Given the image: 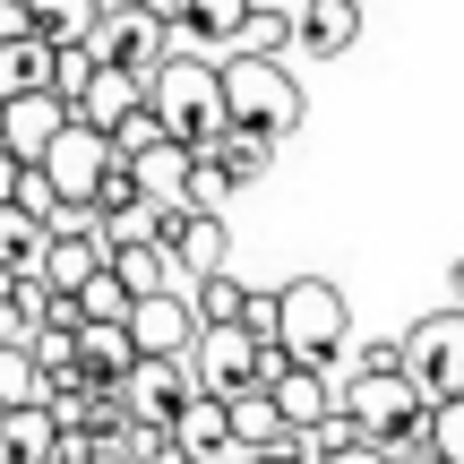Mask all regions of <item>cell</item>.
Segmentation results:
<instances>
[{
  "mask_svg": "<svg viewBox=\"0 0 464 464\" xmlns=\"http://www.w3.org/2000/svg\"><path fill=\"white\" fill-rule=\"evenodd\" d=\"M155 95V121H164L181 147H198V155H216L224 138H232V103H224V61H198V52H181V61L164 69V78L147 86Z\"/></svg>",
  "mask_w": 464,
  "mask_h": 464,
  "instance_id": "6da1fadb",
  "label": "cell"
},
{
  "mask_svg": "<svg viewBox=\"0 0 464 464\" xmlns=\"http://www.w3.org/2000/svg\"><path fill=\"white\" fill-rule=\"evenodd\" d=\"M224 103H232V130H266V138H293L301 121H310L301 78L276 61V52H249V44L224 61Z\"/></svg>",
  "mask_w": 464,
  "mask_h": 464,
  "instance_id": "7a4b0ae2",
  "label": "cell"
},
{
  "mask_svg": "<svg viewBox=\"0 0 464 464\" xmlns=\"http://www.w3.org/2000/svg\"><path fill=\"white\" fill-rule=\"evenodd\" d=\"M284 353L301 370H335L353 353V310L327 276H293L284 284Z\"/></svg>",
  "mask_w": 464,
  "mask_h": 464,
  "instance_id": "3957f363",
  "label": "cell"
},
{
  "mask_svg": "<svg viewBox=\"0 0 464 464\" xmlns=\"http://www.w3.org/2000/svg\"><path fill=\"white\" fill-rule=\"evenodd\" d=\"M404 379H413L430 404H456L464 396V310H456V301L404 335Z\"/></svg>",
  "mask_w": 464,
  "mask_h": 464,
  "instance_id": "277c9868",
  "label": "cell"
},
{
  "mask_svg": "<svg viewBox=\"0 0 464 464\" xmlns=\"http://www.w3.org/2000/svg\"><path fill=\"white\" fill-rule=\"evenodd\" d=\"M112 172H121V155H112V138H103V130H86V121H78V130H69L61 147L44 155V181L61 189V207H95V198H103V181H112Z\"/></svg>",
  "mask_w": 464,
  "mask_h": 464,
  "instance_id": "5b68a950",
  "label": "cell"
},
{
  "mask_svg": "<svg viewBox=\"0 0 464 464\" xmlns=\"http://www.w3.org/2000/svg\"><path fill=\"white\" fill-rule=\"evenodd\" d=\"M130 335H138V362H189L207 327H198V310H189V293H164V301H138Z\"/></svg>",
  "mask_w": 464,
  "mask_h": 464,
  "instance_id": "8992f818",
  "label": "cell"
},
{
  "mask_svg": "<svg viewBox=\"0 0 464 464\" xmlns=\"http://www.w3.org/2000/svg\"><path fill=\"white\" fill-rule=\"evenodd\" d=\"M69 130H78V112H69L61 95H26V103H9V138H0V147L26 155V164H44V155L61 147Z\"/></svg>",
  "mask_w": 464,
  "mask_h": 464,
  "instance_id": "52a82bcc",
  "label": "cell"
},
{
  "mask_svg": "<svg viewBox=\"0 0 464 464\" xmlns=\"http://www.w3.org/2000/svg\"><path fill=\"white\" fill-rule=\"evenodd\" d=\"M147 78H138V69H103V78L95 86H86V103H78V121H86V130H103V138H112V130H130V121L138 112H147Z\"/></svg>",
  "mask_w": 464,
  "mask_h": 464,
  "instance_id": "ba28073f",
  "label": "cell"
},
{
  "mask_svg": "<svg viewBox=\"0 0 464 464\" xmlns=\"http://www.w3.org/2000/svg\"><path fill=\"white\" fill-rule=\"evenodd\" d=\"M198 164H207V155L198 147H181V138H164V147H155V155H138V189H147V198L155 207H172V216H181V207H189V181H198Z\"/></svg>",
  "mask_w": 464,
  "mask_h": 464,
  "instance_id": "9c48e42d",
  "label": "cell"
},
{
  "mask_svg": "<svg viewBox=\"0 0 464 464\" xmlns=\"http://www.w3.org/2000/svg\"><path fill=\"white\" fill-rule=\"evenodd\" d=\"M172 258H181L189 284L232 276V232H224V216H181V224H172Z\"/></svg>",
  "mask_w": 464,
  "mask_h": 464,
  "instance_id": "30bf717a",
  "label": "cell"
},
{
  "mask_svg": "<svg viewBox=\"0 0 464 464\" xmlns=\"http://www.w3.org/2000/svg\"><path fill=\"white\" fill-rule=\"evenodd\" d=\"M61 421H52V404H34V413H0V464H61Z\"/></svg>",
  "mask_w": 464,
  "mask_h": 464,
  "instance_id": "8fae6325",
  "label": "cell"
},
{
  "mask_svg": "<svg viewBox=\"0 0 464 464\" xmlns=\"http://www.w3.org/2000/svg\"><path fill=\"white\" fill-rule=\"evenodd\" d=\"M52 61H61V52L52 44H9L0 52V103H26V95H52Z\"/></svg>",
  "mask_w": 464,
  "mask_h": 464,
  "instance_id": "7c38bea8",
  "label": "cell"
},
{
  "mask_svg": "<svg viewBox=\"0 0 464 464\" xmlns=\"http://www.w3.org/2000/svg\"><path fill=\"white\" fill-rule=\"evenodd\" d=\"M52 404V370L34 353H0V413H34Z\"/></svg>",
  "mask_w": 464,
  "mask_h": 464,
  "instance_id": "4fadbf2b",
  "label": "cell"
},
{
  "mask_svg": "<svg viewBox=\"0 0 464 464\" xmlns=\"http://www.w3.org/2000/svg\"><path fill=\"white\" fill-rule=\"evenodd\" d=\"M189 310H198L207 335H216V327H241V318H249V284L241 276H207V284H189Z\"/></svg>",
  "mask_w": 464,
  "mask_h": 464,
  "instance_id": "5bb4252c",
  "label": "cell"
},
{
  "mask_svg": "<svg viewBox=\"0 0 464 464\" xmlns=\"http://www.w3.org/2000/svg\"><path fill=\"white\" fill-rule=\"evenodd\" d=\"M353 34H362V17H353L344 0H318V9H301V44L327 52V61H335V52H353Z\"/></svg>",
  "mask_w": 464,
  "mask_h": 464,
  "instance_id": "9a60e30c",
  "label": "cell"
},
{
  "mask_svg": "<svg viewBox=\"0 0 464 464\" xmlns=\"http://www.w3.org/2000/svg\"><path fill=\"white\" fill-rule=\"evenodd\" d=\"M216 164H224V181L241 189V181H258V172L276 164V138H266V130H232L224 147H216Z\"/></svg>",
  "mask_w": 464,
  "mask_h": 464,
  "instance_id": "2e32d148",
  "label": "cell"
},
{
  "mask_svg": "<svg viewBox=\"0 0 464 464\" xmlns=\"http://www.w3.org/2000/svg\"><path fill=\"white\" fill-rule=\"evenodd\" d=\"M103 69H112V61H95V52H86V44H69L61 61H52V95H61L69 112H78V103H86V86H95Z\"/></svg>",
  "mask_w": 464,
  "mask_h": 464,
  "instance_id": "e0dca14e",
  "label": "cell"
},
{
  "mask_svg": "<svg viewBox=\"0 0 464 464\" xmlns=\"http://www.w3.org/2000/svg\"><path fill=\"white\" fill-rule=\"evenodd\" d=\"M241 335H249V344H284V284H276V293H249Z\"/></svg>",
  "mask_w": 464,
  "mask_h": 464,
  "instance_id": "ac0fdd59",
  "label": "cell"
},
{
  "mask_svg": "<svg viewBox=\"0 0 464 464\" xmlns=\"http://www.w3.org/2000/svg\"><path fill=\"white\" fill-rule=\"evenodd\" d=\"M430 448H439V464H464V396L430 404Z\"/></svg>",
  "mask_w": 464,
  "mask_h": 464,
  "instance_id": "d6986e66",
  "label": "cell"
},
{
  "mask_svg": "<svg viewBox=\"0 0 464 464\" xmlns=\"http://www.w3.org/2000/svg\"><path fill=\"white\" fill-rule=\"evenodd\" d=\"M26 181H34V164L0 147V207H17V198H26Z\"/></svg>",
  "mask_w": 464,
  "mask_h": 464,
  "instance_id": "ffe728a7",
  "label": "cell"
},
{
  "mask_svg": "<svg viewBox=\"0 0 464 464\" xmlns=\"http://www.w3.org/2000/svg\"><path fill=\"white\" fill-rule=\"evenodd\" d=\"M26 34H34V9H17V0H0V52H9V44H26Z\"/></svg>",
  "mask_w": 464,
  "mask_h": 464,
  "instance_id": "44dd1931",
  "label": "cell"
},
{
  "mask_svg": "<svg viewBox=\"0 0 464 464\" xmlns=\"http://www.w3.org/2000/svg\"><path fill=\"white\" fill-rule=\"evenodd\" d=\"M9 301H17V276H9V266H0V310H9Z\"/></svg>",
  "mask_w": 464,
  "mask_h": 464,
  "instance_id": "7402d4cb",
  "label": "cell"
},
{
  "mask_svg": "<svg viewBox=\"0 0 464 464\" xmlns=\"http://www.w3.org/2000/svg\"><path fill=\"white\" fill-rule=\"evenodd\" d=\"M448 293H456V310H464V258H456V276H448Z\"/></svg>",
  "mask_w": 464,
  "mask_h": 464,
  "instance_id": "603a6c76",
  "label": "cell"
},
{
  "mask_svg": "<svg viewBox=\"0 0 464 464\" xmlns=\"http://www.w3.org/2000/svg\"><path fill=\"white\" fill-rule=\"evenodd\" d=\"M404 464H439V448H421V456H404Z\"/></svg>",
  "mask_w": 464,
  "mask_h": 464,
  "instance_id": "cb8c5ba5",
  "label": "cell"
}]
</instances>
